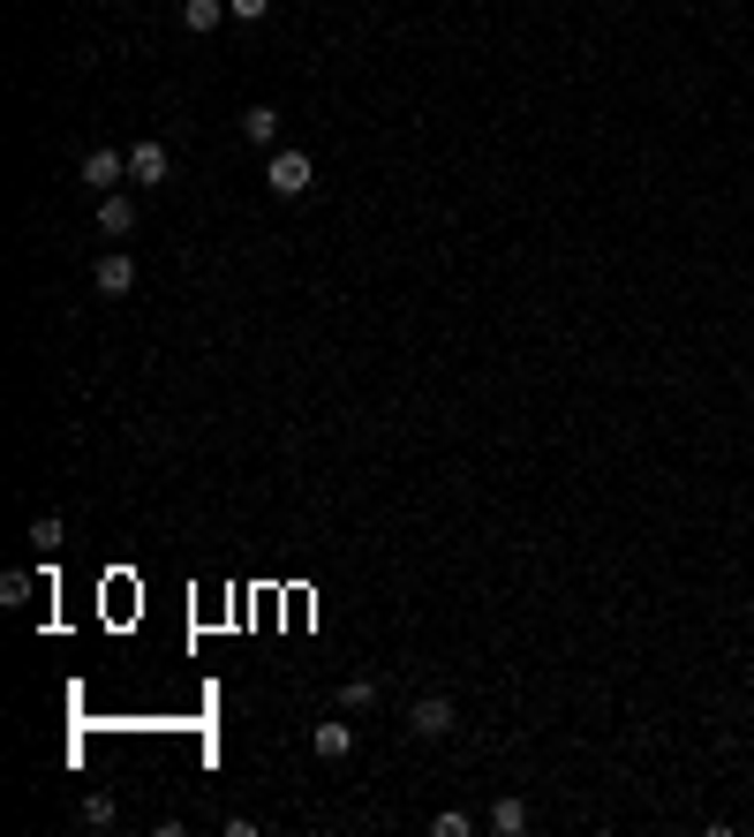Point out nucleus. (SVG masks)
<instances>
[{
  "instance_id": "f257e3e1",
  "label": "nucleus",
  "mask_w": 754,
  "mask_h": 837,
  "mask_svg": "<svg viewBox=\"0 0 754 837\" xmlns=\"http://www.w3.org/2000/svg\"><path fill=\"white\" fill-rule=\"evenodd\" d=\"M265 189H272V196H309V189H317V159L295 152V144H280V152L265 159Z\"/></svg>"
},
{
  "instance_id": "f03ea898",
  "label": "nucleus",
  "mask_w": 754,
  "mask_h": 837,
  "mask_svg": "<svg viewBox=\"0 0 754 837\" xmlns=\"http://www.w3.org/2000/svg\"><path fill=\"white\" fill-rule=\"evenodd\" d=\"M452 724H460V709H452V694H423V701L408 709V732H416V739H446Z\"/></svg>"
},
{
  "instance_id": "7ed1b4c3",
  "label": "nucleus",
  "mask_w": 754,
  "mask_h": 837,
  "mask_svg": "<svg viewBox=\"0 0 754 837\" xmlns=\"http://www.w3.org/2000/svg\"><path fill=\"white\" fill-rule=\"evenodd\" d=\"M114 181H129V152H114V144H91L84 152V189H114Z\"/></svg>"
},
{
  "instance_id": "20e7f679",
  "label": "nucleus",
  "mask_w": 754,
  "mask_h": 837,
  "mask_svg": "<svg viewBox=\"0 0 754 837\" xmlns=\"http://www.w3.org/2000/svg\"><path fill=\"white\" fill-rule=\"evenodd\" d=\"M99 234H106V242H122V234H137V196H122V189H106V196H99Z\"/></svg>"
},
{
  "instance_id": "39448f33",
  "label": "nucleus",
  "mask_w": 754,
  "mask_h": 837,
  "mask_svg": "<svg viewBox=\"0 0 754 837\" xmlns=\"http://www.w3.org/2000/svg\"><path fill=\"white\" fill-rule=\"evenodd\" d=\"M242 137H250V144H265V152H280V106H265V99H257V106L242 114Z\"/></svg>"
},
{
  "instance_id": "423d86ee",
  "label": "nucleus",
  "mask_w": 754,
  "mask_h": 837,
  "mask_svg": "<svg viewBox=\"0 0 754 837\" xmlns=\"http://www.w3.org/2000/svg\"><path fill=\"white\" fill-rule=\"evenodd\" d=\"M91 280H99V295H129V287H137V265H129V257H122V249H106V257H99V272H91Z\"/></svg>"
},
{
  "instance_id": "0eeeda50",
  "label": "nucleus",
  "mask_w": 754,
  "mask_h": 837,
  "mask_svg": "<svg viewBox=\"0 0 754 837\" xmlns=\"http://www.w3.org/2000/svg\"><path fill=\"white\" fill-rule=\"evenodd\" d=\"M309 747H317V762H347L355 755V724H317Z\"/></svg>"
},
{
  "instance_id": "6e6552de",
  "label": "nucleus",
  "mask_w": 754,
  "mask_h": 837,
  "mask_svg": "<svg viewBox=\"0 0 754 837\" xmlns=\"http://www.w3.org/2000/svg\"><path fill=\"white\" fill-rule=\"evenodd\" d=\"M227 15H234L227 0H181V30H196V38H204V30H219Z\"/></svg>"
},
{
  "instance_id": "1a4fd4ad",
  "label": "nucleus",
  "mask_w": 754,
  "mask_h": 837,
  "mask_svg": "<svg viewBox=\"0 0 754 837\" xmlns=\"http://www.w3.org/2000/svg\"><path fill=\"white\" fill-rule=\"evenodd\" d=\"M129 181H166V144H129Z\"/></svg>"
},
{
  "instance_id": "9d476101",
  "label": "nucleus",
  "mask_w": 754,
  "mask_h": 837,
  "mask_svg": "<svg viewBox=\"0 0 754 837\" xmlns=\"http://www.w3.org/2000/svg\"><path fill=\"white\" fill-rule=\"evenodd\" d=\"M490 830H498V837H521V830H528V800H513V793H506V800L490 808Z\"/></svg>"
},
{
  "instance_id": "9b49d317",
  "label": "nucleus",
  "mask_w": 754,
  "mask_h": 837,
  "mask_svg": "<svg viewBox=\"0 0 754 837\" xmlns=\"http://www.w3.org/2000/svg\"><path fill=\"white\" fill-rule=\"evenodd\" d=\"M370 701H378V679H347V686H340V709H347V717H362Z\"/></svg>"
},
{
  "instance_id": "f8f14e48",
  "label": "nucleus",
  "mask_w": 754,
  "mask_h": 837,
  "mask_svg": "<svg viewBox=\"0 0 754 837\" xmlns=\"http://www.w3.org/2000/svg\"><path fill=\"white\" fill-rule=\"evenodd\" d=\"M30 543L53 551V543H61V513H38V520H30Z\"/></svg>"
},
{
  "instance_id": "ddd939ff",
  "label": "nucleus",
  "mask_w": 754,
  "mask_h": 837,
  "mask_svg": "<svg viewBox=\"0 0 754 837\" xmlns=\"http://www.w3.org/2000/svg\"><path fill=\"white\" fill-rule=\"evenodd\" d=\"M84 823H91V830H106V823H114V800H106V793H91V800H84Z\"/></svg>"
},
{
  "instance_id": "4468645a",
  "label": "nucleus",
  "mask_w": 754,
  "mask_h": 837,
  "mask_svg": "<svg viewBox=\"0 0 754 837\" xmlns=\"http://www.w3.org/2000/svg\"><path fill=\"white\" fill-rule=\"evenodd\" d=\"M227 8H234V23H265L272 15V0H227Z\"/></svg>"
},
{
  "instance_id": "2eb2a0df",
  "label": "nucleus",
  "mask_w": 754,
  "mask_h": 837,
  "mask_svg": "<svg viewBox=\"0 0 754 837\" xmlns=\"http://www.w3.org/2000/svg\"><path fill=\"white\" fill-rule=\"evenodd\" d=\"M431 830H438V837H468V815H460V808H446V815H438Z\"/></svg>"
}]
</instances>
